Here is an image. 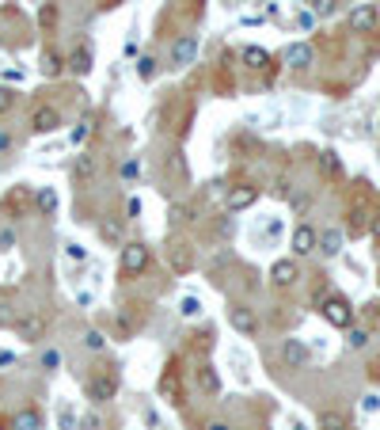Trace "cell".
Returning <instances> with one entry per match:
<instances>
[{"instance_id": "cb8c5ba5", "label": "cell", "mask_w": 380, "mask_h": 430, "mask_svg": "<svg viewBox=\"0 0 380 430\" xmlns=\"http://www.w3.org/2000/svg\"><path fill=\"white\" fill-rule=\"evenodd\" d=\"M179 312L187 316V320H194V316H201V301H198V297H183V301H179Z\"/></svg>"}, {"instance_id": "7402d4cb", "label": "cell", "mask_w": 380, "mask_h": 430, "mask_svg": "<svg viewBox=\"0 0 380 430\" xmlns=\"http://www.w3.org/2000/svg\"><path fill=\"white\" fill-rule=\"evenodd\" d=\"M198 385H201V392H217V388H221V381H217L213 366H201V369H198Z\"/></svg>"}, {"instance_id": "e0dca14e", "label": "cell", "mask_w": 380, "mask_h": 430, "mask_svg": "<svg viewBox=\"0 0 380 430\" xmlns=\"http://www.w3.org/2000/svg\"><path fill=\"white\" fill-rule=\"evenodd\" d=\"M69 69L76 72V77H84V72H92V50H72V58H69Z\"/></svg>"}, {"instance_id": "9a60e30c", "label": "cell", "mask_w": 380, "mask_h": 430, "mask_svg": "<svg viewBox=\"0 0 380 430\" xmlns=\"http://www.w3.org/2000/svg\"><path fill=\"white\" fill-rule=\"evenodd\" d=\"M316 248L323 251V255H338V251H342V232H338V229H323L316 237Z\"/></svg>"}, {"instance_id": "4fadbf2b", "label": "cell", "mask_w": 380, "mask_h": 430, "mask_svg": "<svg viewBox=\"0 0 380 430\" xmlns=\"http://www.w3.org/2000/svg\"><path fill=\"white\" fill-rule=\"evenodd\" d=\"M31 202H35V209H38L42 217H53V214H58V191H53V186H38Z\"/></svg>"}, {"instance_id": "d6a6232c", "label": "cell", "mask_w": 380, "mask_h": 430, "mask_svg": "<svg viewBox=\"0 0 380 430\" xmlns=\"http://www.w3.org/2000/svg\"><path fill=\"white\" fill-rule=\"evenodd\" d=\"M15 103V92H8V88H0V111H8Z\"/></svg>"}, {"instance_id": "5b68a950", "label": "cell", "mask_w": 380, "mask_h": 430, "mask_svg": "<svg viewBox=\"0 0 380 430\" xmlns=\"http://www.w3.org/2000/svg\"><path fill=\"white\" fill-rule=\"evenodd\" d=\"M160 396H164V400H172V404H183V388H179V366H167L164 369V377H160Z\"/></svg>"}, {"instance_id": "ffe728a7", "label": "cell", "mask_w": 380, "mask_h": 430, "mask_svg": "<svg viewBox=\"0 0 380 430\" xmlns=\"http://www.w3.org/2000/svg\"><path fill=\"white\" fill-rule=\"evenodd\" d=\"M38 27H42V31H53V27H58V4H53V0L38 8Z\"/></svg>"}, {"instance_id": "ac0fdd59", "label": "cell", "mask_w": 380, "mask_h": 430, "mask_svg": "<svg viewBox=\"0 0 380 430\" xmlns=\"http://www.w3.org/2000/svg\"><path fill=\"white\" fill-rule=\"evenodd\" d=\"M244 65H247V69H266V65H270V54L258 50V46H247V50H244Z\"/></svg>"}, {"instance_id": "e575fe53", "label": "cell", "mask_w": 380, "mask_h": 430, "mask_svg": "<svg viewBox=\"0 0 380 430\" xmlns=\"http://www.w3.org/2000/svg\"><path fill=\"white\" fill-rule=\"evenodd\" d=\"M133 175H137V160H126V164H122V180H133Z\"/></svg>"}, {"instance_id": "3957f363", "label": "cell", "mask_w": 380, "mask_h": 430, "mask_svg": "<svg viewBox=\"0 0 380 430\" xmlns=\"http://www.w3.org/2000/svg\"><path fill=\"white\" fill-rule=\"evenodd\" d=\"M88 396H92L95 404L115 400V396H118V377H115V373H99V377H92V381H88Z\"/></svg>"}, {"instance_id": "9c48e42d", "label": "cell", "mask_w": 380, "mask_h": 430, "mask_svg": "<svg viewBox=\"0 0 380 430\" xmlns=\"http://www.w3.org/2000/svg\"><path fill=\"white\" fill-rule=\"evenodd\" d=\"M229 320H232V328L240 331V335H255L258 331V316L251 312V308H244V305H236L229 312Z\"/></svg>"}, {"instance_id": "44dd1931", "label": "cell", "mask_w": 380, "mask_h": 430, "mask_svg": "<svg viewBox=\"0 0 380 430\" xmlns=\"http://www.w3.org/2000/svg\"><path fill=\"white\" fill-rule=\"evenodd\" d=\"M19 331L27 339H38L46 331V320H42V316H27V320H19Z\"/></svg>"}, {"instance_id": "4316f807", "label": "cell", "mask_w": 380, "mask_h": 430, "mask_svg": "<svg viewBox=\"0 0 380 430\" xmlns=\"http://www.w3.org/2000/svg\"><path fill=\"white\" fill-rule=\"evenodd\" d=\"M84 347H88V351H103V347H107V339H103L99 331H84Z\"/></svg>"}, {"instance_id": "f35d334b", "label": "cell", "mask_w": 380, "mask_h": 430, "mask_svg": "<svg viewBox=\"0 0 380 430\" xmlns=\"http://www.w3.org/2000/svg\"><path fill=\"white\" fill-rule=\"evenodd\" d=\"M80 430H99V419H92V415H88L84 423H80Z\"/></svg>"}, {"instance_id": "484cf974", "label": "cell", "mask_w": 380, "mask_h": 430, "mask_svg": "<svg viewBox=\"0 0 380 430\" xmlns=\"http://www.w3.org/2000/svg\"><path fill=\"white\" fill-rule=\"evenodd\" d=\"M95 172V157H80L76 160V180H88Z\"/></svg>"}, {"instance_id": "277c9868", "label": "cell", "mask_w": 380, "mask_h": 430, "mask_svg": "<svg viewBox=\"0 0 380 430\" xmlns=\"http://www.w3.org/2000/svg\"><path fill=\"white\" fill-rule=\"evenodd\" d=\"M255 198H258L255 186L251 183H240V186H232V191L224 194V209H229V214H240V209L255 206Z\"/></svg>"}, {"instance_id": "74e56055", "label": "cell", "mask_w": 380, "mask_h": 430, "mask_svg": "<svg viewBox=\"0 0 380 430\" xmlns=\"http://www.w3.org/2000/svg\"><path fill=\"white\" fill-rule=\"evenodd\" d=\"M126 214H129V217H137V214H141V202H137V198H129V206H126Z\"/></svg>"}, {"instance_id": "836d02e7", "label": "cell", "mask_w": 380, "mask_h": 430, "mask_svg": "<svg viewBox=\"0 0 380 430\" xmlns=\"http://www.w3.org/2000/svg\"><path fill=\"white\" fill-rule=\"evenodd\" d=\"M15 244V229H0V248H12Z\"/></svg>"}, {"instance_id": "83f0119b", "label": "cell", "mask_w": 380, "mask_h": 430, "mask_svg": "<svg viewBox=\"0 0 380 430\" xmlns=\"http://www.w3.org/2000/svg\"><path fill=\"white\" fill-rule=\"evenodd\" d=\"M338 8V0H312V15H331Z\"/></svg>"}, {"instance_id": "60d3db41", "label": "cell", "mask_w": 380, "mask_h": 430, "mask_svg": "<svg viewBox=\"0 0 380 430\" xmlns=\"http://www.w3.org/2000/svg\"><path fill=\"white\" fill-rule=\"evenodd\" d=\"M209 430H232L229 423H213V427H209Z\"/></svg>"}, {"instance_id": "8d00e7d4", "label": "cell", "mask_w": 380, "mask_h": 430, "mask_svg": "<svg viewBox=\"0 0 380 430\" xmlns=\"http://www.w3.org/2000/svg\"><path fill=\"white\" fill-rule=\"evenodd\" d=\"M84 137H88V122H80L76 129H72V141H84Z\"/></svg>"}, {"instance_id": "ab89813d", "label": "cell", "mask_w": 380, "mask_h": 430, "mask_svg": "<svg viewBox=\"0 0 380 430\" xmlns=\"http://www.w3.org/2000/svg\"><path fill=\"white\" fill-rule=\"evenodd\" d=\"M4 149H12V134H0V152Z\"/></svg>"}, {"instance_id": "7a4b0ae2", "label": "cell", "mask_w": 380, "mask_h": 430, "mask_svg": "<svg viewBox=\"0 0 380 430\" xmlns=\"http://www.w3.org/2000/svg\"><path fill=\"white\" fill-rule=\"evenodd\" d=\"M323 320H327L331 328H354V305L338 294L327 297V301H323Z\"/></svg>"}, {"instance_id": "603a6c76", "label": "cell", "mask_w": 380, "mask_h": 430, "mask_svg": "<svg viewBox=\"0 0 380 430\" xmlns=\"http://www.w3.org/2000/svg\"><path fill=\"white\" fill-rule=\"evenodd\" d=\"M38 69H42V77H58V72H61V58L53 50H46L42 61H38Z\"/></svg>"}, {"instance_id": "f1b7e54d", "label": "cell", "mask_w": 380, "mask_h": 430, "mask_svg": "<svg viewBox=\"0 0 380 430\" xmlns=\"http://www.w3.org/2000/svg\"><path fill=\"white\" fill-rule=\"evenodd\" d=\"M58 423H61V430H72V427H76V411H72V408H61V411H58Z\"/></svg>"}, {"instance_id": "6da1fadb", "label": "cell", "mask_w": 380, "mask_h": 430, "mask_svg": "<svg viewBox=\"0 0 380 430\" xmlns=\"http://www.w3.org/2000/svg\"><path fill=\"white\" fill-rule=\"evenodd\" d=\"M149 259L152 251L141 244V240H133V244H122V255H118V266H122L126 278H141L144 271H149Z\"/></svg>"}, {"instance_id": "7bdbcfd3", "label": "cell", "mask_w": 380, "mask_h": 430, "mask_svg": "<svg viewBox=\"0 0 380 430\" xmlns=\"http://www.w3.org/2000/svg\"><path fill=\"white\" fill-rule=\"evenodd\" d=\"M0 430H4V427H0Z\"/></svg>"}, {"instance_id": "d590c367", "label": "cell", "mask_w": 380, "mask_h": 430, "mask_svg": "<svg viewBox=\"0 0 380 430\" xmlns=\"http://www.w3.org/2000/svg\"><path fill=\"white\" fill-rule=\"evenodd\" d=\"M361 408H365V411H380V396H365V400H361Z\"/></svg>"}, {"instance_id": "f546056e", "label": "cell", "mask_w": 380, "mask_h": 430, "mask_svg": "<svg viewBox=\"0 0 380 430\" xmlns=\"http://www.w3.org/2000/svg\"><path fill=\"white\" fill-rule=\"evenodd\" d=\"M323 172H327V175H338V160H335V152H323Z\"/></svg>"}, {"instance_id": "d6986e66", "label": "cell", "mask_w": 380, "mask_h": 430, "mask_svg": "<svg viewBox=\"0 0 380 430\" xmlns=\"http://www.w3.org/2000/svg\"><path fill=\"white\" fill-rule=\"evenodd\" d=\"M316 430H346V415H342V411H323Z\"/></svg>"}, {"instance_id": "2e32d148", "label": "cell", "mask_w": 380, "mask_h": 430, "mask_svg": "<svg viewBox=\"0 0 380 430\" xmlns=\"http://www.w3.org/2000/svg\"><path fill=\"white\" fill-rule=\"evenodd\" d=\"M12 430H42V415L35 408H23L19 415L12 419Z\"/></svg>"}, {"instance_id": "ba28073f", "label": "cell", "mask_w": 380, "mask_h": 430, "mask_svg": "<svg viewBox=\"0 0 380 430\" xmlns=\"http://www.w3.org/2000/svg\"><path fill=\"white\" fill-rule=\"evenodd\" d=\"M31 126H35L38 134H53V129L61 126V111H58V107H35V115H31Z\"/></svg>"}, {"instance_id": "7c38bea8", "label": "cell", "mask_w": 380, "mask_h": 430, "mask_svg": "<svg viewBox=\"0 0 380 430\" xmlns=\"http://www.w3.org/2000/svg\"><path fill=\"white\" fill-rule=\"evenodd\" d=\"M270 278H274V286H293V282L301 278V271H297L293 259H278V263L270 266Z\"/></svg>"}, {"instance_id": "8fae6325", "label": "cell", "mask_w": 380, "mask_h": 430, "mask_svg": "<svg viewBox=\"0 0 380 430\" xmlns=\"http://www.w3.org/2000/svg\"><path fill=\"white\" fill-rule=\"evenodd\" d=\"M377 27V8L373 4H358L350 12V31H358V35H365V31Z\"/></svg>"}, {"instance_id": "1f68e13d", "label": "cell", "mask_w": 380, "mask_h": 430, "mask_svg": "<svg viewBox=\"0 0 380 430\" xmlns=\"http://www.w3.org/2000/svg\"><path fill=\"white\" fill-rule=\"evenodd\" d=\"M103 237H107L110 244H118V225L115 221H103Z\"/></svg>"}, {"instance_id": "52a82bcc", "label": "cell", "mask_w": 380, "mask_h": 430, "mask_svg": "<svg viewBox=\"0 0 380 430\" xmlns=\"http://www.w3.org/2000/svg\"><path fill=\"white\" fill-rule=\"evenodd\" d=\"M281 61H286L289 69H308V65H312V46L308 42L286 46V50H281Z\"/></svg>"}, {"instance_id": "5bb4252c", "label": "cell", "mask_w": 380, "mask_h": 430, "mask_svg": "<svg viewBox=\"0 0 380 430\" xmlns=\"http://www.w3.org/2000/svg\"><path fill=\"white\" fill-rule=\"evenodd\" d=\"M316 237H320V232L312 229V225H297V232H293V251H297V255H308V251H316Z\"/></svg>"}, {"instance_id": "30bf717a", "label": "cell", "mask_w": 380, "mask_h": 430, "mask_svg": "<svg viewBox=\"0 0 380 430\" xmlns=\"http://www.w3.org/2000/svg\"><path fill=\"white\" fill-rule=\"evenodd\" d=\"M194 54H198V38L194 35H183V38H175V46H172V65H190L194 61Z\"/></svg>"}, {"instance_id": "b9f144b4", "label": "cell", "mask_w": 380, "mask_h": 430, "mask_svg": "<svg viewBox=\"0 0 380 430\" xmlns=\"http://www.w3.org/2000/svg\"><path fill=\"white\" fill-rule=\"evenodd\" d=\"M293 430H308V427H304V423H297V427H293Z\"/></svg>"}, {"instance_id": "8992f818", "label": "cell", "mask_w": 380, "mask_h": 430, "mask_svg": "<svg viewBox=\"0 0 380 430\" xmlns=\"http://www.w3.org/2000/svg\"><path fill=\"white\" fill-rule=\"evenodd\" d=\"M281 362H286L289 369H301L304 362H308V347H304L301 339H286V343H281Z\"/></svg>"}, {"instance_id": "d4e9b609", "label": "cell", "mask_w": 380, "mask_h": 430, "mask_svg": "<svg viewBox=\"0 0 380 430\" xmlns=\"http://www.w3.org/2000/svg\"><path fill=\"white\" fill-rule=\"evenodd\" d=\"M346 343H350L354 351H361V347L369 343V331L365 328H350V339H346Z\"/></svg>"}, {"instance_id": "4dcf8cb0", "label": "cell", "mask_w": 380, "mask_h": 430, "mask_svg": "<svg viewBox=\"0 0 380 430\" xmlns=\"http://www.w3.org/2000/svg\"><path fill=\"white\" fill-rule=\"evenodd\" d=\"M152 65H156L152 58H141V61H137V72H141L144 80H152Z\"/></svg>"}]
</instances>
